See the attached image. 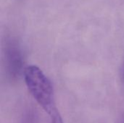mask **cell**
<instances>
[{"label":"cell","mask_w":124,"mask_h":123,"mask_svg":"<svg viewBox=\"0 0 124 123\" xmlns=\"http://www.w3.org/2000/svg\"><path fill=\"white\" fill-rule=\"evenodd\" d=\"M26 86L37 104L49 115L57 110L52 84L43 71L35 65L27 66L23 70Z\"/></svg>","instance_id":"obj_1"},{"label":"cell","mask_w":124,"mask_h":123,"mask_svg":"<svg viewBox=\"0 0 124 123\" xmlns=\"http://www.w3.org/2000/svg\"><path fill=\"white\" fill-rule=\"evenodd\" d=\"M4 64L7 75L12 78H17L22 72L23 57L18 42L10 38L6 41L4 47Z\"/></svg>","instance_id":"obj_2"},{"label":"cell","mask_w":124,"mask_h":123,"mask_svg":"<svg viewBox=\"0 0 124 123\" xmlns=\"http://www.w3.org/2000/svg\"><path fill=\"white\" fill-rule=\"evenodd\" d=\"M49 117H50V123H63L62 119L60 115L59 111H57L56 112L49 115Z\"/></svg>","instance_id":"obj_3"},{"label":"cell","mask_w":124,"mask_h":123,"mask_svg":"<svg viewBox=\"0 0 124 123\" xmlns=\"http://www.w3.org/2000/svg\"><path fill=\"white\" fill-rule=\"evenodd\" d=\"M121 81L124 83V59L123 61V63L121 65Z\"/></svg>","instance_id":"obj_4"},{"label":"cell","mask_w":124,"mask_h":123,"mask_svg":"<svg viewBox=\"0 0 124 123\" xmlns=\"http://www.w3.org/2000/svg\"></svg>","instance_id":"obj_5"}]
</instances>
